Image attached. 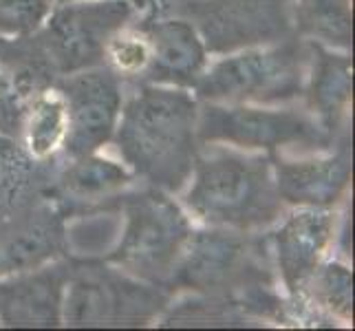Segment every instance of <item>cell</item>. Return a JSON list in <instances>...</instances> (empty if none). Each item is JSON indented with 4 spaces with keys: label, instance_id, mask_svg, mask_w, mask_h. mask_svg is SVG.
<instances>
[{
    "label": "cell",
    "instance_id": "obj_3",
    "mask_svg": "<svg viewBox=\"0 0 355 331\" xmlns=\"http://www.w3.org/2000/svg\"><path fill=\"white\" fill-rule=\"evenodd\" d=\"M309 53L298 42L245 46L207 65L194 84L199 100L218 104H278L304 93Z\"/></svg>",
    "mask_w": 355,
    "mask_h": 331
},
{
    "label": "cell",
    "instance_id": "obj_13",
    "mask_svg": "<svg viewBox=\"0 0 355 331\" xmlns=\"http://www.w3.org/2000/svg\"><path fill=\"white\" fill-rule=\"evenodd\" d=\"M272 168L280 199L298 207L334 205L351 179V157L347 153L311 159L272 157Z\"/></svg>",
    "mask_w": 355,
    "mask_h": 331
},
{
    "label": "cell",
    "instance_id": "obj_2",
    "mask_svg": "<svg viewBox=\"0 0 355 331\" xmlns=\"http://www.w3.org/2000/svg\"><path fill=\"white\" fill-rule=\"evenodd\" d=\"M186 192L188 210L218 230H254L283 212L272 159L223 144L199 148Z\"/></svg>",
    "mask_w": 355,
    "mask_h": 331
},
{
    "label": "cell",
    "instance_id": "obj_21",
    "mask_svg": "<svg viewBox=\"0 0 355 331\" xmlns=\"http://www.w3.org/2000/svg\"><path fill=\"white\" fill-rule=\"evenodd\" d=\"M53 9V0H0V33L31 35Z\"/></svg>",
    "mask_w": 355,
    "mask_h": 331
},
{
    "label": "cell",
    "instance_id": "obj_7",
    "mask_svg": "<svg viewBox=\"0 0 355 331\" xmlns=\"http://www.w3.org/2000/svg\"><path fill=\"white\" fill-rule=\"evenodd\" d=\"M67 128L62 148L76 159L93 155L111 142L124 104L119 76L108 67H91L69 73L60 84Z\"/></svg>",
    "mask_w": 355,
    "mask_h": 331
},
{
    "label": "cell",
    "instance_id": "obj_11",
    "mask_svg": "<svg viewBox=\"0 0 355 331\" xmlns=\"http://www.w3.org/2000/svg\"><path fill=\"white\" fill-rule=\"evenodd\" d=\"M64 228L49 205H35L0 223V280L42 267L60 252Z\"/></svg>",
    "mask_w": 355,
    "mask_h": 331
},
{
    "label": "cell",
    "instance_id": "obj_17",
    "mask_svg": "<svg viewBox=\"0 0 355 331\" xmlns=\"http://www.w3.org/2000/svg\"><path fill=\"white\" fill-rule=\"evenodd\" d=\"M300 29L320 44L351 46V0H296Z\"/></svg>",
    "mask_w": 355,
    "mask_h": 331
},
{
    "label": "cell",
    "instance_id": "obj_4",
    "mask_svg": "<svg viewBox=\"0 0 355 331\" xmlns=\"http://www.w3.org/2000/svg\"><path fill=\"white\" fill-rule=\"evenodd\" d=\"M190 237L188 217L155 188L126 205V230L111 261L141 280L162 283L179 269Z\"/></svg>",
    "mask_w": 355,
    "mask_h": 331
},
{
    "label": "cell",
    "instance_id": "obj_6",
    "mask_svg": "<svg viewBox=\"0 0 355 331\" xmlns=\"http://www.w3.org/2000/svg\"><path fill=\"white\" fill-rule=\"evenodd\" d=\"M199 144H223L241 151L274 153L283 146L311 148L322 144L324 128L291 108H265L259 104L205 102L197 115Z\"/></svg>",
    "mask_w": 355,
    "mask_h": 331
},
{
    "label": "cell",
    "instance_id": "obj_15",
    "mask_svg": "<svg viewBox=\"0 0 355 331\" xmlns=\"http://www.w3.org/2000/svg\"><path fill=\"white\" fill-rule=\"evenodd\" d=\"M309 51L304 91L309 95L311 110L318 115V124L324 130H334L351 100V60L315 40L309 44Z\"/></svg>",
    "mask_w": 355,
    "mask_h": 331
},
{
    "label": "cell",
    "instance_id": "obj_12",
    "mask_svg": "<svg viewBox=\"0 0 355 331\" xmlns=\"http://www.w3.org/2000/svg\"><path fill=\"white\" fill-rule=\"evenodd\" d=\"M334 214L327 207H300L276 232V259L285 287L296 294L307 287L320 267L322 254L334 237Z\"/></svg>",
    "mask_w": 355,
    "mask_h": 331
},
{
    "label": "cell",
    "instance_id": "obj_9",
    "mask_svg": "<svg viewBox=\"0 0 355 331\" xmlns=\"http://www.w3.org/2000/svg\"><path fill=\"white\" fill-rule=\"evenodd\" d=\"M155 294L128 278L102 269H84L67 276L62 294V321L69 325H104L141 318L155 305Z\"/></svg>",
    "mask_w": 355,
    "mask_h": 331
},
{
    "label": "cell",
    "instance_id": "obj_10",
    "mask_svg": "<svg viewBox=\"0 0 355 331\" xmlns=\"http://www.w3.org/2000/svg\"><path fill=\"white\" fill-rule=\"evenodd\" d=\"M148 42V84L194 89L207 67V46L199 29L186 18H159L139 27Z\"/></svg>",
    "mask_w": 355,
    "mask_h": 331
},
{
    "label": "cell",
    "instance_id": "obj_20",
    "mask_svg": "<svg viewBox=\"0 0 355 331\" xmlns=\"http://www.w3.org/2000/svg\"><path fill=\"white\" fill-rule=\"evenodd\" d=\"M104 60L117 76H144L148 67V42L139 29H121L106 44Z\"/></svg>",
    "mask_w": 355,
    "mask_h": 331
},
{
    "label": "cell",
    "instance_id": "obj_22",
    "mask_svg": "<svg viewBox=\"0 0 355 331\" xmlns=\"http://www.w3.org/2000/svg\"><path fill=\"white\" fill-rule=\"evenodd\" d=\"M31 170L33 157L14 139L0 135V210L29 181Z\"/></svg>",
    "mask_w": 355,
    "mask_h": 331
},
{
    "label": "cell",
    "instance_id": "obj_16",
    "mask_svg": "<svg viewBox=\"0 0 355 331\" xmlns=\"http://www.w3.org/2000/svg\"><path fill=\"white\" fill-rule=\"evenodd\" d=\"M130 179L132 175L126 166H119L111 159L97 157V153H93L73 159V164L60 179V188L67 197L76 201H97L126 188Z\"/></svg>",
    "mask_w": 355,
    "mask_h": 331
},
{
    "label": "cell",
    "instance_id": "obj_8",
    "mask_svg": "<svg viewBox=\"0 0 355 331\" xmlns=\"http://www.w3.org/2000/svg\"><path fill=\"white\" fill-rule=\"evenodd\" d=\"M285 0H166L162 14L190 20L210 49L269 42L283 29Z\"/></svg>",
    "mask_w": 355,
    "mask_h": 331
},
{
    "label": "cell",
    "instance_id": "obj_1",
    "mask_svg": "<svg viewBox=\"0 0 355 331\" xmlns=\"http://www.w3.org/2000/svg\"><path fill=\"white\" fill-rule=\"evenodd\" d=\"M199 102L188 89L146 84L126 104L113 133L119 157L153 188L179 192L199 153Z\"/></svg>",
    "mask_w": 355,
    "mask_h": 331
},
{
    "label": "cell",
    "instance_id": "obj_19",
    "mask_svg": "<svg viewBox=\"0 0 355 331\" xmlns=\"http://www.w3.org/2000/svg\"><path fill=\"white\" fill-rule=\"evenodd\" d=\"M313 296L320 300L322 307L336 312L342 318H351L353 312V276L340 263L320 265L309 278Z\"/></svg>",
    "mask_w": 355,
    "mask_h": 331
},
{
    "label": "cell",
    "instance_id": "obj_5",
    "mask_svg": "<svg viewBox=\"0 0 355 331\" xmlns=\"http://www.w3.org/2000/svg\"><path fill=\"white\" fill-rule=\"evenodd\" d=\"M137 9L130 0H71L55 5L38 29L49 62L62 76L102 65L106 44Z\"/></svg>",
    "mask_w": 355,
    "mask_h": 331
},
{
    "label": "cell",
    "instance_id": "obj_23",
    "mask_svg": "<svg viewBox=\"0 0 355 331\" xmlns=\"http://www.w3.org/2000/svg\"><path fill=\"white\" fill-rule=\"evenodd\" d=\"M55 5H62V3H71V0H53ZM130 3H135L137 7H144V0H130Z\"/></svg>",
    "mask_w": 355,
    "mask_h": 331
},
{
    "label": "cell",
    "instance_id": "obj_14",
    "mask_svg": "<svg viewBox=\"0 0 355 331\" xmlns=\"http://www.w3.org/2000/svg\"><path fill=\"white\" fill-rule=\"evenodd\" d=\"M67 274L60 267H35L0 280V321L9 325H58L62 321Z\"/></svg>",
    "mask_w": 355,
    "mask_h": 331
},
{
    "label": "cell",
    "instance_id": "obj_18",
    "mask_svg": "<svg viewBox=\"0 0 355 331\" xmlns=\"http://www.w3.org/2000/svg\"><path fill=\"white\" fill-rule=\"evenodd\" d=\"M67 128L64 102L60 93H42L33 102L27 119V153L31 157H46L62 146Z\"/></svg>",
    "mask_w": 355,
    "mask_h": 331
}]
</instances>
